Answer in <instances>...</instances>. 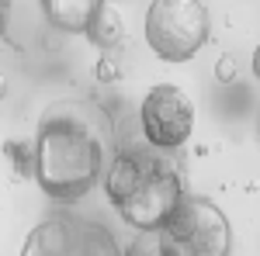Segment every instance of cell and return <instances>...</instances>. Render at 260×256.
I'll return each mask as SVG.
<instances>
[{"label": "cell", "instance_id": "6da1fadb", "mask_svg": "<svg viewBox=\"0 0 260 256\" xmlns=\"http://www.w3.org/2000/svg\"><path fill=\"white\" fill-rule=\"evenodd\" d=\"M31 180L59 204H77L115 159V121L98 100L59 97L39 115L31 138Z\"/></svg>", "mask_w": 260, "mask_h": 256}, {"label": "cell", "instance_id": "7a4b0ae2", "mask_svg": "<svg viewBox=\"0 0 260 256\" xmlns=\"http://www.w3.org/2000/svg\"><path fill=\"white\" fill-rule=\"evenodd\" d=\"M163 256H233V225L215 201L184 194L156 229Z\"/></svg>", "mask_w": 260, "mask_h": 256}, {"label": "cell", "instance_id": "3957f363", "mask_svg": "<svg viewBox=\"0 0 260 256\" xmlns=\"http://www.w3.org/2000/svg\"><path fill=\"white\" fill-rule=\"evenodd\" d=\"M146 42L163 62H187L208 42V11L201 0H153L146 11Z\"/></svg>", "mask_w": 260, "mask_h": 256}, {"label": "cell", "instance_id": "277c9868", "mask_svg": "<svg viewBox=\"0 0 260 256\" xmlns=\"http://www.w3.org/2000/svg\"><path fill=\"white\" fill-rule=\"evenodd\" d=\"M184 194H187L184 191V170H180L177 156L156 149V156L146 166L142 180L132 187V194L118 204V215L132 229H139V232H156L163 225V218L174 211V204Z\"/></svg>", "mask_w": 260, "mask_h": 256}, {"label": "cell", "instance_id": "5b68a950", "mask_svg": "<svg viewBox=\"0 0 260 256\" xmlns=\"http://www.w3.org/2000/svg\"><path fill=\"white\" fill-rule=\"evenodd\" d=\"M21 256H121V246L101 222L62 211L28 232Z\"/></svg>", "mask_w": 260, "mask_h": 256}, {"label": "cell", "instance_id": "8992f818", "mask_svg": "<svg viewBox=\"0 0 260 256\" xmlns=\"http://www.w3.org/2000/svg\"><path fill=\"white\" fill-rule=\"evenodd\" d=\"M194 132V100L174 83L149 87L139 107V135L146 145L174 153L180 149Z\"/></svg>", "mask_w": 260, "mask_h": 256}, {"label": "cell", "instance_id": "52a82bcc", "mask_svg": "<svg viewBox=\"0 0 260 256\" xmlns=\"http://www.w3.org/2000/svg\"><path fill=\"white\" fill-rule=\"evenodd\" d=\"M104 0H42V11L52 28L66 35H87V28L101 14Z\"/></svg>", "mask_w": 260, "mask_h": 256}, {"label": "cell", "instance_id": "ba28073f", "mask_svg": "<svg viewBox=\"0 0 260 256\" xmlns=\"http://www.w3.org/2000/svg\"><path fill=\"white\" fill-rule=\"evenodd\" d=\"M87 39L101 45V49H115L121 39H125V24L118 21V14H111L108 7H101V14L94 18V24L87 28Z\"/></svg>", "mask_w": 260, "mask_h": 256}, {"label": "cell", "instance_id": "9c48e42d", "mask_svg": "<svg viewBox=\"0 0 260 256\" xmlns=\"http://www.w3.org/2000/svg\"><path fill=\"white\" fill-rule=\"evenodd\" d=\"M4 153H7V159H11V166L18 170V177L31 180V166H35V159H31V142H21V138L4 142Z\"/></svg>", "mask_w": 260, "mask_h": 256}, {"label": "cell", "instance_id": "30bf717a", "mask_svg": "<svg viewBox=\"0 0 260 256\" xmlns=\"http://www.w3.org/2000/svg\"><path fill=\"white\" fill-rule=\"evenodd\" d=\"M121 256H163L160 242H156V232H139V239H136Z\"/></svg>", "mask_w": 260, "mask_h": 256}, {"label": "cell", "instance_id": "8fae6325", "mask_svg": "<svg viewBox=\"0 0 260 256\" xmlns=\"http://www.w3.org/2000/svg\"><path fill=\"white\" fill-rule=\"evenodd\" d=\"M121 77V69H118V62L111 59V56H104V59L98 62V80L101 83H115V80Z\"/></svg>", "mask_w": 260, "mask_h": 256}, {"label": "cell", "instance_id": "7c38bea8", "mask_svg": "<svg viewBox=\"0 0 260 256\" xmlns=\"http://www.w3.org/2000/svg\"><path fill=\"white\" fill-rule=\"evenodd\" d=\"M233 77H236V59L222 56V62H219V80H222V83H229Z\"/></svg>", "mask_w": 260, "mask_h": 256}, {"label": "cell", "instance_id": "4fadbf2b", "mask_svg": "<svg viewBox=\"0 0 260 256\" xmlns=\"http://www.w3.org/2000/svg\"><path fill=\"white\" fill-rule=\"evenodd\" d=\"M7 21H11V0H0V35H7Z\"/></svg>", "mask_w": 260, "mask_h": 256}, {"label": "cell", "instance_id": "5bb4252c", "mask_svg": "<svg viewBox=\"0 0 260 256\" xmlns=\"http://www.w3.org/2000/svg\"><path fill=\"white\" fill-rule=\"evenodd\" d=\"M253 77L260 80V45H257V52H253Z\"/></svg>", "mask_w": 260, "mask_h": 256}, {"label": "cell", "instance_id": "9a60e30c", "mask_svg": "<svg viewBox=\"0 0 260 256\" xmlns=\"http://www.w3.org/2000/svg\"><path fill=\"white\" fill-rule=\"evenodd\" d=\"M7 94V83H4V73H0V97Z\"/></svg>", "mask_w": 260, "mask_h": 256}, {"label": "cell", "instance_id": "2e32d148", "mask_svg": "<svg viewBox=\"0 0 260 256\" xmlns=\"http://www.w3.org/2000/svg\"><path fill=\"white\" fill-rule=\"evenodd\" d=\"M104 4H108V0H104Z\"/></svg>", "mask_w": 260, "mask_h": 256}]
</instances>
